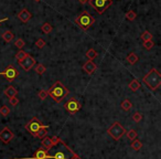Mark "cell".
<instances>
[{
  "mask_svg": "<svg viewBox=\"0 0 161 159\" xmlns=\"http://www.w3.org/2000/svg\"><path fill=\"white\" fill-rule=\"evenodd\" d=\"M64 107H65V109L68 111V113L74 114V113H76V112H78V111L82 108V105H80V103L75 98V97H72L66 104L64 105Z\"/></svg>",
  "mask_w": 161,
  "mask_h": 159,
  "instance_id": "cell-9",
  "label": "cell"
},
{
  "mask_svg": "<svg viewBox=\"0 0 161 159\" xmlns=\"http://www.w3.org/2000/svg\"><path fill=\"white\" fill-rule=\"evenodd\" d=\"M153 42L152 40H150V41H146L144 43V49H147V50H150V49H152L153 48Z\"/></svg>",
  "mask_w": 161,
  "mask_h": 159,
  "instance_id": "cell-34",
  "label": "cell"
},
{
  "mask_svg": "<svg viewBox=\"0 0 161 159\" xmlns=\"http://www.w3.org/2000/svg\"><path fill=\"white\" fill-rule=\"evenodd\" d=\"M38 96L40 97V100H44L47 97V91H44V90H41V91L38 93Z\"/></svg>",
  "mask_w": 161,
  "mask_h": 159,
  "instance_id": "cell-32",
  "label": "cell"
},
{
  "mask_svg": "<svg viewBox=\"0 0 161 159\" xmlns=\"http://www.w3.org/2000/svg\"><path fill=\"white\" fill-rule=\"evenodd\" d=\"M34 70H35V72L38 73L39 75H42L43 73H44V72L47 71V69H45V66H44L43 64H39V65H37Z\"/></svg>",
  "mask_w": 161,
  "mask_h": 159,
  "instance_id": "cell-28",
  "label": "cell"
},
{
  "mask_svg": "<svg viewBox=\"0 0 161 159\" xmlns=\"http://www.w3.org/2000/svg\"><path fill=\"white\" fill-rule=\"evenodd\" d=\"M126 133H127L128 139H130V140H135V139H137L138 133H137L135 129H130V130H128V132H126Z\"/></svg>",
  "mask_w": 161,
  "mask_h": 159,
  "instance_id": "cell-22",
  "label": "cell"
},
{
  "mask_svg": "<svg viewBox=\"0 0 161 159\" xmlns=\"http://www.w3.org/2000/svg\"><path fill=\"white\" fill-rule=\"evenodd\" d=\"M27 55H28V53L27 52H24V51L20 50L19 52H18L17 54H16V60H17L18 62H20V61H22V60L26 58Z\"/></svg>",
  "mask_w": 161,
  "mask_h": 159,
  "instance_id": "cell-24",
  "label": "cell"
},
{
  "mask_svg": "<svg viewBox=\"0 0 161 159\" xmlns=\"http://www.w3.org/2000/svg\"><path fill=\"white\" fill-rule=\"evenodd\" d=\"M80 2H82V4H86V2H88V0H80Z\"/></svg>",
  "mask_w": 161,
  "mask_h": 159,
  "instance_id": "cell-38",
  "label": "cell"
},
{
  "mask_svg": "<svg viewBox=\"0 0 161 159\" xmlns=\"http://www.w3.org/2000/svg\"><path fill=\"white\" fill-rule=\"evenodd\" d=\"M141 39L144 40V42L150 41V40H152V35H151V33L149 31H144V33L141 34Z\"/></svg>",
  "mask_w": 161,
  "mask_h": 159,
  "instance_id": "cell-29",
  "label": "cell"
},
{
  "mask_svg": "<svg viewBox=\"0 0 161 159\" xmlns=\"http://www.w3.org/2000/svg\"><path fill=\"white\" fill-rule=\"evenodd\" d=\"M8 20V18H4V19H1V20H0V23H1V22H4V21H7Z\"/></svg>",
  "mask_w": 161,
  "mask_h": 159,
  "instance_id": "cell-39",
  "label": "cell"
},
{
  "mask_svg": "<svg viewBox=\"0 0 161 159\" xmlns=\"http://www.w3.org/2000/svg\"><path fill=\"white\" fill-rule=\"evenodd\" d=\"M142 81H144V83L146 84L150 90L155 91V90L160 87V85H161L160 72L158 71V70H156V69H152L147 75L144 76Z\"/></svg>",
  "mask_w": 161,
  "mask_h": 159,
  "instance_id": "cell-3",
  "label": "cell"
},
{
  "mask_svg": "<svg viewBox=\"0 0 161 159\" xmlns=\"http://www.w3.org/2000/svg\"><path fill=\"white\" fill-rule=\"evenodd\" d=\"M47 92V95H50L52 97V100L56 103H61L68 95V90L60 81H56Z\"/></svg>",
  "mask_w": 161,
  "mask_h": 159,
  "instance_id": "cell-2",
  "label": "cell"
},
{
  "mask_svg": "<svg viewBox=\"0 0 161 159\" xmlns=\"http://www.w3.org/2000/svg\"><path fill=\"white\" fill-rule=\"evenodd\" d=\"M88 2L98 13H104L107 8H109L113 0H88Z\"/></svg>",
  "mask_w": 161,
  "mask_h": 159,
  "instance_id": "cell-7",
  "label": "cell"
},
{
  "mask_svg": "<svg viewBox=\"0 0 161 159\" xmlns=\"http://www.w3.org/2000/svg\"><path fill=\"white\" fill-rule=\"evenodd\" d=\"M129 88L132 90V92H136L137 90H139L140 88V83L137 81V80H132V82L129 83Z\"/></svg>",
  "mask_w": 161,
  "mask_h": 159,
  "instance_id": "cell-18",
  "label": "cell"
},
{
  "mask_svg": "<svg viewBox=\"0 0 161 159\" xmlns=\"http://www.w3.org/2000/svg\"><path fill=\"white\" fill-rule=\"evenodd\" d=\"M0 75H1V73H0Z\"/></svg>",
  "mask_w": 161,
  "mask_h": 159,
  "instance_id": "cell-41",
  "label": "cell"
},
{
  "mask_svg": "<svg viewBox=\"0 0 161 159\" xmlns=\"http://www.w3.org/2000/svg\"><path fill=\"white\" fill-rule=\"evenodd\" d=\"M14 44H16V46H17V48H19V49H22V48L24 46V41H23L22 39H18L17 41L14 42Z\"/></svg>",
  "mask_w": 161,
  "mask_h": 159,
  "instance_id": "cell-35",
  "label": "cell"
},
{
  "mask_svg": "<svg viewBox=\"0 0 161 159\" xmlns=\"http://www.w3.org/2000/svg\"><path fill=\"white\" fill-rule=\"evenodd\" d=\"M86 56H87L91 61H93V59H95V58L97 56V52L95 50H93V49H89V50L86 52Z\"/></svg>",
  "mask_w": 161,
  "mask_h": 159,
  "instance_id": "cell-23",
  "label": "cell"
},
{
  "mask_svg": "<svg viewBox=\"0 0 161 159\" xmlns=\"http://www.w3.org/2000/svg\"><path fill=\"white\" fill-rule=\"evenodd\" d=\"M107 133L109 136H111L115 140H119V139L123 137L124 135L126 134V129L124 128L123 126L120 125V123L118 121H115L113 125L110 126L109 128L107 129Z\"/></svg>",
  "mask_w": 161,
  "mask_h": 159,
  "instance_id": "cell-5",
  "label": "cell"
},
{
  "mask_svg": "<svg viewBox=\"0 0 161 159\" xmlns=\"http://www.w3.org/2000/svg\"><path fill=\"white\" fill-rule=\"evenodd\" d=\"M35 1H41V0H35Z\"/></svg>",
  "mask_w": 161,
  "mask_h": 159,
  "instance_id": "cell-40",
  "label": "cell"
},
{
  "mask_svg": "<svg viewBox=\"0 0 161 159\" xmlns=\"http://www.w3.org/2000/svg\"><path fill=\"white\" fill-rule=\"evenodd\" d=\"M75 22H76V25L80 27V29L87 30L94 25L95 19H94V18L89 14L88 11H86V10H85V11H83V12L80 13V16L75 19Z\"/></svg>",
  "mask_w": 161,
  "mask_h": 159,
  "instance_id": "cell-4",
  "label": "cell"
},
{
  "mask_svg": "<svg viewBox=\"0 0 161 159\" xmlns=\"http://www.w3.org/2000/svg\"><path fill=\"white\" fill-rule=\"evenodd\" d=\"M19 65L21 66V69L23 70V71L28 72V71H30L34 65H35V60H34L33 56H31L30 54H28L24 59L22 60V61L19 62Z\"/></svg>",
  "mask_w": 161,
  "mask_h": 159,
  "instance_id": "cell-10",
  "label": "cell"
},
{
  "mask_svg": "<svg viewBox=\"0 0 161 159\" xmlns=\"http://www.w3.org/2000/svg\"><path fill=\"white\" fill-rule=\"evenodd\" d=\"M142 119V115L139 113V112H135L132 114V121H136V123H139L140 121Z\"/></svg>",
  "mask_w": 161,
  "mask_h": 159,
  "instance_id": "cell-31",
  "label": "cell"
},
{
  "mask_svg": "<svg viewBox=\"0 0 161 159\" xmlns=\"http://www.w3.org/2000/svg\"><path fill=\"white\" fill-rule=\"evenodd\" d=\"M127 61L130 63V64H136V63L138 62V56L136 55V53L132 52V53H129V54H128Z\"/></svg>",
  "mask_w": 161,
  "mask_h": 159,
  "instance_id": "cell-19",
  "label": "cell"
},
{
  "mask_svg": "<svg viewBox=\"0 0 161 159\" xmlns=\"http://www.w3.org/2000/svg\"><path fill=\"white\" fill-rule=\"evenodd\" d=\"M31 17H32V14L29 12V10L28 9H23V10H21L20 12L18 13V18H19V20L21 21V22H28V21L31 19Z\"/></svg>",
  "mask_w": 161,
  "mask_h": 159,
  "instance_id": "cell-14",
  "label": "cell"
},
{
  "mask_svg": "<svg viewBox=\"0 0 161 159\" xmlns=\"http://www.w3.org/2000/svg\"><path fill=\"white\" fill-rule=\"evenodd\" d=\"M130 147H132L134 150H139L140 148L142 147V142H140V140H138V139H135V140L132 142Z\"/></svg>",
  "mask_w": 161,
  "mask_h": 159,
  "instance_id": "cell-21",
  "label": "cell"
},
{
  "mask_svg": "<svg viewBox=\"0 0 161 159\" xmlns=\"http://www.w3.org/2000/svg\"><path fill=\"white\" fill-rule=\"evenodd\" d=\"M0 73H1V75H4L7 79L8 82H12L19 76V71L13 65H8L4 72H0Z\"/></svg>",
  "mask_w": 161,
  "mask_h": 159,
  "instance_id": "cell-8",
  "label": "cell"
},
{
  "mask_svg": "<svg viewBox=\"0 0 161 159\" xmlns=\"http://www.w3.org/2000/svg\"><path fill=\"white\" fill-rule=\"evenodd\" d=\"M42 146L45 148V150H50L52 147H53V145H52V142H51V138L50 137H47V136H45L44 138H42Z\"/></svg>",
  "mask_w": 161,
  "mask_h": 159,
  "instance_id": "cell-16",
  "label": "cell"
},
{
  "mask_svg": "<svg viewBox=\"0 0 161 159\" xmlns=\"http://www.w3.org/2000/svg\"><path fill=\"white\" fill-rule=\"evenodd\" d=\"M50 151L51 155L47 156V159H80V156L62 140H60L56 145L52 147Z\"/></svg>",
  "mask_w": 161,
  "mask_h": 159,
  "instance_id": "cell-1",
  "label": "cell"
},
{
  "mask_svg": "<svg viewBox=\"0 0 161 159\" xmlns=\"http://www.w3.org/2000/svg\"><path fill=\"white\" fill-rule=\"evenodd\" d=\"M13 137H14V135L9 127H4V129L0 132V140L4 142V145H8L13 139Z\"/></svg>",
  "mask_w": 161,
  "mask_h": 159,
  "instance_id": "cell-11",
  "label": "cell"
},
{
  "mask_svg": "<svg viewBox=\"0 0 161 159\" xmlns=\"http://www.w3.org/2000/svg\"><path fill=\"white\" fill-rule=\"evenodd\" d=\"M9 103L12 105V106H17L19 104V100L17 97H12V98H9Z\"/></svg>",
  "mask_w": 161,
  "mask_h": 159,
  "instance_id": "cell-36",
  "label": "cell"
},
{
  "mask_svg": "<svg viewBox=\"0 0 161 159\" xmlns=\"http://www.w3.org/2000/svg\"><path fill=\"white\" fill-rule=\"evenodd\" d=\"M96 69H97V65H96L93 61H91V60H88L87 62H85V64L83 65V70H84L87 74L94 73V72L96 71Z\"/></svg>",
  "mask_w": 161,
  "mask_h": 159,
  "instance_id": "cell-13",
  "label": "cell"
},
{
  "mask_svg": "<svg viewBox=\"0 0 161 159\" xmlns=\"http://www.w3.org/2000/svg\"><path fill=\"white\" fill-rule=\"evenodd\" d=\"M136 17H137V14H136L135 11H132V10H129L127 13H126V19L129 21H132V20H135Z\"/></svg>",
  "mask_w": 161,
  "mask_h": 159,
  "instance_id": "cell-30",
  "label": "cell"
},
{
  "mask_svg": "<svg viewBox=\"0 0 161 159\" xmlns=\"http://www.w3.org/2000/svg\"><path fill=\"white\" fill-rule=\"evenodd\" d=\"M52 25H50V23H47V22H45V23H43V25H42V31H43V33H45V34H47V33H50L52 31Z\"/></svg>",
  "mask_w": 161,
  "mask_h": 159,
  "instance_id": "cell-26",
  "label": "cell"
},
{
  "mask_svg": "<svg viewBox=\"0 0 161 159\" xmlns=\"http://www.w3.org/2000/svg\"><path fill=\"white\" fill-rule=\"evenodd\" d=\"M2 39H4L6 42H11L13 39H14V34H13L11 31L7 30V31H4V34H2Z\"/></svg>",
  "mask_w": 161,
  "mask_h": 159,
  "instance_id": "cell-17",
  "label": "cell"
},
{
  "mask_svg": "<svg viewBox=\"0 0 161 159\" xmlns=\"http://www.w3.org/2000/svg\"><path fill=\"white\" fill-rule=\"evenodd\" d=\"M18 94V91L16 87H13L12 85H10L8 87L4 90V95L8 96L9 98H12V97H16Z\"/></svg>",
  "mask_w": 161,
  "mask_h": 159,
  "instance_id": "cell-15",
  "label": "cell"
},
{
  "mask_svg": "<svg viewBox=\"0 0 161 159\" xmlns=\"http://www.w3.org/2000/svg\"><path fill=\"white\" fill-rule=\"evenodd\" d=\"M41 128H47V129H49V126L43 125L42 123L39 121L37 117H32V119H31V121H30L29 123L26 125V129L28 130V132H29L30 134L32 135L33 137H35L37 133H38Z\"/></svg>",
  "mask_w": 161,
  "mask_h": 159,
  "instance_id": "cell-6",
  "label": "cell"
},
{
  "mask_svg": "<svg viewBox=\"0 0 161 159\" xmlns=\"http://www.w3.org/2000/svg\"><path fill=\"white\" fill-rule=\"evenodd\" d=\"M49 156L47 151L44 148H38L32 158H12V159H47Z\"/></svg>",
  "mask_w": 161,
  "mask_h": 159,
  "instance_id": "cell-12",
  "label": "cell"
},
{
  "mask_svg": "<svg viewBox=\"0 0 161 159\" xmlns=\"http://www.w3.org/2000/svg\"><path fill=\"white\" fill-rule=\"evenodd\" d=\"M60 140H61V139H60L59 137H58V136H53V137L51 138L52 145H53V146H54V145H56V144H58V142H59Z\"/></svg>",
  "mask_w": 161,
  "mask_h": 159,
  "instance_id": "cell-37",
  "label": "cell"
},
{
  "mask_svg": "<svg viewBox=\"0 0 161 159\" xmlns=\"http://www.w3.org/2000/svg\"><path fill=\"white\" fill-rule=\"evenodd\" d=\"M45 44H47V43H45V41H44L43 39H39L38 41L35 42V46H38L39 49H42V48H44Z\"/></svg>",
  "mask_w": 161,
  "mask_h": 159,
  "instance_id": "cell-33",
  "label": "cell"
},
{
  "mask_svg": "<svg viewBox=\"0 0 161 159\" xmlns=\"http://www.w3.org/2000/svg\"><path fill=\"white\" fill-rule=\"evenodd\" d=\"M120 106H121V108H123L124 111L128 112V111H130V108L132 107V102H130L129 100H125L123 103H121Z\"/></svg>",
  "mask_w": 161,
  "mask_h": 159,
  "instance_id": "cell-20",
  "label": "cell"
},
{
  "mask_svg": "<svg viewBox=\"0 0 161 159\" xmlns=\"http://www.w3.org/2000/svg\"><path fill=\"white\" fill-rule=\"evenodd\" d=\"M45 136H47V128H41V129L39 130L37 135H35V137H38V138H44Z\"/></svg>",
  "mask_w": 161,
  "mask_h": 159,
  "instance_id": "cell-27",
  "label": "cell"
},
{
  "mask_svg": "<svg viewBox=\"0 0 161 159\" xmlns=\"http://www.w3.org/2000/svg\"><path fill=\"white\" fill-rule=\"evenodd\" d=\"M9 114H10V109H9L8 106H6V105H2L1 107H0V115H2V116H8Z\"/></svg>",
  "mask_w": 161,
  "mask_h": 159,
  "instance_id": "cell-25",
  "label": "cell"
}]
</instances>
